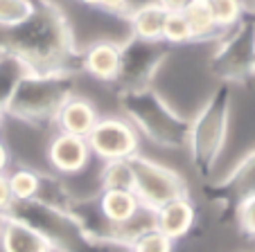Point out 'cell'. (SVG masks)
Segmentation results:
<instances>
[{
  "label": "cell",
  "mask_w": 255,
  "mask_h": 252,
  "mask_svg": "<svg viewBox=\"0 0 255 252\" xmlns=\"http://www.w3.org/2000/svg\"><path fill=\"white\" fill-rule=\"evenodd\" d=\"M39 203L50 205V207H59V209H72L75 207V194L70 191V187L66 185L61 176L57 173H45L41 171V185H39V194L36 198Z\"/></svg>",
  "instance_id": "d6986e66"
},
{
  "label": "cell",
  "mask_w": 255,
  "mask_h": 252,
  "mask_svg": "<svg viewBox=\"0 0 255 252\" xmlns=\"http://www.w3.org/2000/svg\"><path fill=\"white\" fill-rule=\"evenodd\" d=\"M86 142L93 158L102 162L131 160L140 153V133L125 115H100Z\"/></svg>",
  "instance_id": "9c48e42d"
},
{
  "label": "cell",
  "mask_w": 255,
  "mask_h": 252,
  "mask_svg": "<svg viewBox=\"0 0 255 252\" xmlns=\"http://www.w3.org/2000/svg\"><path fill=\"white\" fill-rule=\"evenodd\" d=\"M231 108H233V90L231 84H219L206 97L199 110L190 117V135L188 151L190 162L201 176H208L217 165L228 140L231 129Z\"/></svg>",
  "instance_id": "277c9868"
},
{
  "label": "cell",
  "mask_w": 255,
  "mask_h": 252,
  "mask_svg": "<svg viewBox=\"0 0 255 252\" xmlns=\"http://www.w3.org/2000/svg\"><path fill=\"white\" fill-rule=\"evenodd\" d=\"M100 9L106 11L109 16H120V18H127V14H129V0H102Z\"/></svg>",
  "instance_id": "83f0119b"
},
{
  "label": "cell",
  "mask_w": 255,
  "mask_h": 252,
  "mask_svg": "<svg viewBox=\"0 0 255 252\" xmlns=\"http://www.w3.org/2000/svg\"><path fill=\"white\" fill-rule=\"evenodd\" d=\"M208 5H210L212 18H215L219 34H226L228 29H233L242 20V16L246 14L242 0H208Z\"/></svg>",
  "instance_id": "cb8c5ba5"
},
{
  "label": "cell",
  "mask_w": 255,
  "mask_h": 252,
  "mask_svg": "<svg viewBox=\"0 0 255 252\" xmlns=\"http://www.w3.org/2000/svg\"><path fill=\"white\" fill-rule=\"evenodd\" d=\"M233 214H235L240 232L249 239H255V196H249L246 200H242Z\"/></svg>",
  "instance_id": "4316f807"
},
{
  "label": "cell",
  "mask_w": 255,
  "mask_h": 252,
  "mask_svg": "<svg viewBox=\"0 0 255 252\" xmlns=\"http://www.w3.org/2000/svg\"><path fill=\"white\" fill-rule=\"evenodd\" d=\"M249 196H255V149L237 162L235 169L219 182L217 189V200H222L233 212Z\"/></svg>",
  "instance_id": "5bb4252c"
},
{
  "label": "cell",
  "mask_w": 255,
  "mask_h": 252,
  "mask_svg": "<svg viewBox=\"0 0 255 252\" xmlns=\"http://www.w3.org/2000/svg\"><path fill=\"white\" fill-rule=\"evenodd\" d=\"M190 2H192V0H158V5L163 7L165 11H183Z\"/></svg>",
  "instance_id": "4dcf8cb0"
},
{
  "label": "cell",
  "mask_w": 255,
  "mask_h": 252,
  "mask_svg": "<svg viewBox=\"0 0 255 252\" xmlns=\"http://www.w3.org/2000/svg\"><path fill=\"white\" fill-rule=\"evenodd\" d=\"M255 11H246L233 29L217 38V48L210 54V75L219 84H235L255 75Z\"/></svg>",
  "instance_id": "8992f818"
},
{
  "label": "cell",
  "mask_w": 255,
  "mask_h": 252,
  "mask_svg": "<svg viewBox=\"0 0 255 252\" xmlns=\"http://www.w3.org/2000/svg\"><path fill=\"white\" fill-rule=\"evenodd\" d=\"M100 189H133V167H131V160L102 162Z\"/></svg>",
  "instance_id": "7402d4cb"
},
{
  "label": "cell",
  "mask_w": 255,
  "mask_h": 252,
  "mask_svg": "<svg viewBox=\"0 0 255 252\" xmlns=\"http://www.w3.org/2000/svg\"><path fill=\"white\" fill-rule=\"evenodd\" d=\"M79 68L91 79L116 84L120 70V41L116 38H95L79 54Z\"/></svg>",
  "instance_id": "8fae6325"
},
{
  "label": "cell",
  "mask_w": 255,
  "mask_h": 252,
  "mask_svg": "<svg viewBox=\"0 0 255 252\" xmlns=\"http://www.w3.org/2000/svg\"><path fill=\"white\" fill-rule=\"evenodd\" d=\"M32 68L18 57V54L9 52V50L0 48V108H5L7 101L11 99L16 86L20 84Z\"/></svg>",
  "instance_id": "ac0fdd59"
},
{
  "label": "cell",
  "mask_w": 255,
  "mask_h": 252,
  "mask_svg": "<svg viewBox=\"0 0 255 252\" xmlns=\"http://www.w3.org/2000/svg\"><path fill=\"white\" fill-rule=\"evenodd\" d=\"M253 70H255V66H253Z\"/></svg>",
  "instance_id": "e575fe53"
},
{
  "label": "cell",
  "mask_w": 255,
  "mask_h": 252,
  "mask_svg": "<svg viewBox=\"0 0 255 252\" xmlns=\"http://www.w3.org/2000/svg\"><path fill=\"white\" fill-rule=\"evenodd\" d=\"M0 252H59L32 225L5 214L0 216Z\"/></svg>",
  "instance_id": "4fadbf2b"
},
{
  "label": "cell",
  "mask_w": 255,
  "mask_h": 252,
  "mask_svg": "<svg viewBox=\"0 0 255 252\" xmlns=\"http://www.w3.org/2000/svg\"><path fill=\"white\" fill-rule=\"evenodd\" d=\"M174 248H176V243L172 239L165 237L156 228H151L147 232H142L140 237H135L127 246V252H174Z\"/></svg>",
  "instance_id": "484cf974"
},
{
  "label": "cell",
  "mask_w": 255,
  "mask_h": 252,
  "mask_svg": "<svg viewBox=\"0 0 255 252\" xmlns=\"http://www.w3.org/2000/svg\"><path fill=\"white\" fill-rule=\"evenodd\" d=\"M122 115L135 126L142 138L156 147L178 151L188 147L190 115L176 110L154 86L120 92Z\"/></svg>",
  "instance_id": "7a4b0ae2"
},
{
  "label": "cell",
  "mask_w": 255,
  "mask_h": 252,
  "mask_svg": "<svg viewBox=\"0 0 255 252\" xmlns=\"http://www.w3.org/2000/svg\"><path fill=\"white\" fill-rule=\"evenodd\" d=\"M167 11L160 5H144L127 14L129 36L142 38V41H163V25Z\"/></svg>",
  "instance_id": "e0dca14e"
},
{
  "label": "cell",
  "mask_w": 255,
  "mask_h": 252,
  "mask_svg": "<svg viewBox=\"0 0 255 252\" xmlns=\"http://www.w3.org/2000/svg\"><path fill=\"white\" fill-rule=\"evenodd\" d=\"M9 167H11V151L5 140L0 138V173H7Z\"/></svg>",
  "instance_id": "f546056e"
},
{
  "label": "cell",
  "mask_w": 255,
  "mask_h": 252,
  "mask_svg": "<svg viewBox=\"0 0 255 252\" xmlns=\"http://www.w3.org/2000/svg\"><path fill=\"white\" fill-rule=\"evenodd\" d=\"M5 119H7V113H5V108H0V129H2V124H5Z\"/></svg>",
  "instance_id": "836d02e7"
},
{
  "label": "cell",
  "mask_w": 255,
  "mask_h": 252,
  "mask_svg": "<svg viewBox=\"0 0 255 252\" xmlns=\"http://www.w3.org/2000/svg\"><path fill=\"white\" fill-rule=\"evenodd\" d=\"M0 138H2V135H0Z\"/></svg>",
  "instance_id": "d590c367"
},
{
  "label": "cell",
  "mask_w": 255,
  "mask_h": 252,
  "mask_svg": "<svg viewBox=\"0 0 255 252\" xmlns=\"http://www.w3.org/2000/svg\"><path fill=\"white\" fill-rule=\"evenodd\" d=\"M7 182L11 189V198L14 203H25V200H34L39 194L41 185V171L27 165L9 167L7 171Z\"/></svg>",
  "instance_id": "ffe728a7"
},
{
  "label": "cell",
  "mask_w": 255,
  "mask_h": 252,
  "mask_svg": "<svg viewBox=\"0 0 255 252\" xmlns=\"http://www.w3.org/2000/svg\"><path fill=\"white\" fill-rule=\"evenodd\" d=\"M163 43L167 48L194 43L192 27L185 20L183 11H167V18H165V25H163Z\"/></svg>",
  "instance_id": "603a6c76"
},
{
  "label": "cell",
  "mask_w": 255,
  "mask_h": 252,
  "mask_svg": "<svg viewBox=\"0 0 255 252\" xmlns=\"http://www.w3.org/2000/svg\"><path fill=\"white\" fill-rule=\"evenodd\" d=\"M169 50L172 48H167L163 41H142L135 36L120 41V70L116 79L118 90L154 86V77L165 66Z\"/></svg>",
  "instance_id": "52a82bcc"
},
{
  "label": "cell",
  "mask_w": 255,
  "mask_h": 252,
  "mask_svg": "<svg viewBox=\"0 0 255 252\" xmlns=\"http://www.w3.org/2000/svg\"><path fill=\"white\" fill-rule=\"evenodd\" d=\"M144 5H158V0H129V11L144 7Z\"/></svg>",
  "instance_id": "1f68e13d"
},
{
  "label": "cell",
  "mask_w": 255,
  "mask_h": 252,
  "mask_svg": "<svg viewBox=\"0 0 255 252\" xmlns=\"http://www.w3.org/2000/svg\"><path fill=\"white\" fill-rule=\"evenodd\" d=\"M97 119H100L97 106L93 104L88 97L72 95L70 99L59 108L52 126L57 131H61V133H70V135L86 138V135L93 131V126H95Z\"/></svg>",
  "instance_id": "2e32d148"
},
{
  "label": "cell",
  "mask_w": 255,
  "mask_h": 252,
  "mask_svg": "<svg viewBox=\"0 0 255 252\" xmlns=\"http://www.w3.org/2000/svg\"><path fill=\"white\" fill-rule=\"evenodd\" d=\"M75 90V70H29L7 101L5 113L27 126H45L54 122L59 108L72 95H77Z\"/></svg>",
  "instance_id": "3957f363"
},
{
  "label": "cell",
  "mask_w": 255,
  "mask_h": 252,
  "mask_svg": "<svg viewBox=\"0 0 255 252\" xmlns=\"http://www.w3.org/2000/svg\"><path fill=\"white\" fill-rule=\"evenodd\" d=\"M45 160H48V167L52 169V173H57V176H79L91 165L93 151L88 147L86 138L54 131L50 135L48 144H45Z\"/></svg>",
  "instance_id": "30bf717a"
},
{
  "label": "cell",
  "mask_w": 255,
  "mask_h": 252,
  "mask_svg": "<svg viewBox=\"0 0 255 252\" xmlns=\"http://www.w3.org/2000/svg\"><path fill=\"white\" fill-rule=\"evenodd\" d=\"M75 2L88 7V9H100V5H102V0H75Z\"/></svg>",
  "instance_id": "d6a6232c"
},
{
  "label": "cell",
  "mask_w": 255,
  "mask_h": 252,
  "mask_svg": "<svg viewBox=\"0 0 255 252\" xmlns=\"http://www.w3.org/2000/svg\"><path fill=\"white\" fill-rule=\"evenodd\" d=\"M197 216H199L197 203L190 198V194H185L160 205L158 209H154V228L176 243L194 230Z\"/></svg>",
  "instance_id": "7c38bea8"
},
{
  "label": "cell",
  "mask_w": 255,
  "mask_h": 252,
  "mask_svg": "<svg viewBox=\"0 0 255 252\" xmlns=\"http://www.w3.org/2000/svg\"><path fill=\"white\" fill-rule=\"evenodd\" d=\"M11 205H14V198H11V189L7 182V173H0V216H5Z\"/></svg>",
  "instance_id": "f1b7e54d"
},
{
  "label": "cell",
  "mask_w": 255,
  "mask_h": 252,
  "mask_svg": "<svg viewBox=\"0 0 255 252\" xmlns=\"http://www.w3.org/2000/svg\"><path fill=\"white\" fill-rule=\"evenodd\" d=\"M183 16L190 23V27H192L194 41H215L217 43V38L222 36L215 25V18H212L208 0H192L183 9Z\"/></svg>",
  "instance_id": "44dd1931"
},
{
  "label": "cell",
  "mask_w": 255,
  "mask_h": 252,
  "mask_svg": "<svg viewBox=\"0 0 255 252\" xmlns=\"http://www.w3.org/2000/svg\"><path fill=\"white\" fill-rule=\"evenodd\" d=\"M36 9V0H0V29H9L23 25Z\"/></svg>",
  "instance_id": "d4e9b609"
},
{
  "label": "cell",
  "mask_w": 255,
  "mask_h": 252,
  "mask_svg": "<svg viewBox=\"0 0 255 252\" xmlns=\"http://www.w3.org/2000/svg\"><path fill=\"white\" fill-rule=\"evenodd\" d=\"M131 167H133L135 196L140 198L142 207L151 209V212L158 209L160 205L178 198V196L188 194V180L174 167L156 162L151 158H144L142 153L131 158Z\"/></svg>",
  "instance_id": "ba28073f"
},
{
  "label": "cell",
  "mask_w": 255,
  "mask_h": 252,
  "mask_svg": "<svg viewBox=\"0 0 255 252\" xmlns=\"http://www.w3.org/2000/svg\"><path fill=\"white\" fill-rule=\"evenodd\" d=\"M9 216L32 225L36 232H41L59 252H113L127 250L111 241H97L95 237L84 230L79 219L70 209H59L43 205L39 200H25L14 203L7 212Z\"/></svg>",
  "instance_id": "5b68a950"
},
{
  "label": "cell",
  "mask_w": 255,
  "mask_h": 252,
  "mask_svg": "<svg viewBox=\"0 0 255 252\" xmlns=\"http://www.w3.org/2000/svg\"><path fill=\"white\" fill-rule=\"evenodd\" d=\"M2 50L18 54L32 70H72L75 34L66 16L52 2H39L27 20L18 27L2 32Z\"/></svg>",
  "instance_id": "6da1fadb"
},
{
  "label": "cell",
  "mask_w": 255,
  "mask_h": 252,
  "mask_svg": "<svg viewBox=\"0 0 255 252\" xmlns=\"http://www.w3.org/2000/svg\"><path fill=\"white\" fill-rule=\"evenodd\" d=\"M93 203L111 232L131 221L142 209V203L133 189H100Z\"/></svg>",
  "instance_id": "9a60e30c"
}]
</instances>
